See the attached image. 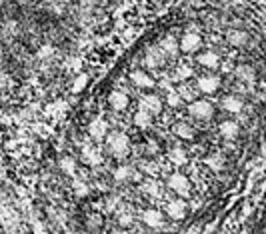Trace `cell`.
I'll return each instance as SVG.
<instances>
[{
  "mask_svg": "<svg viewBox=\"0 0 266 234\" xmlns=\"http://www.w3.org/2000/svg\"><path fill=\"white\" fill-rule=\"evenodd\" d=\"M188 114L196 120H210L214 116V106L208 100H192L188 104Z\"/></svg>",
  "mask_w": 266,
  "mask_h": 234,
  "instance_id": "7a4b0ae2",
  "label": "cell"
},
{
  "mask_svg": "<svg viewBox=\"0 0 266 234\" xmlns=\"http://www.w3.org/2000/svg\"><path fill=\"white\" fill-rule=\"evenodd\" d=\"M88 134L94 140H104L108 134V124L104 118H94L90 124H88Z\"/></svg>",
  "mask_w": 266,
  "mask_h": 234,
  "instance_id": "9c48e42d",
  "label": "cell"
},
{
  "mask_svg": "<svg viewBox=\"0 0 266 234\" xmlns=\"http://www.w3.org/2000/svg\"><path fill=\"white\" fill-rule=\"evenodd\" d=\"M86 84H88V74H84V72L76 74L74 80H72V92H74V94L82 92V90L86 88Z\"/></svg>",
  "mask_w": 266,
  "mask_h": 234,
  "instance_id": "cb8c5ba5",
  "label": "cell"
},
{
  "mask_svg": "<svg viewBox=\"0 0 266 234\" xmlns=\"http://www.w3.org/2000/svg\"><path fill=\"white\" fill-rule=\"evenodd\" d=\"M108 142V150L116 158H126L130 154V138L124 132H112L110 136H106Z\"/></svg>",
  "mask_w": 266,
  "mask_h": 234,
  "instance_id": "6da1fadb",
  "label": "cell"
},
{
  "mask_svg": "<svg viewBox=\"0 0 266 234\" xmlns=\"http://www.w3.org/2000/svg\"><path fill=\"white\" fill-rule=\"evenodd\" d=\"M140 108L148 110L150 114H158L162 110V98L158 94H146L140 100Z\"/></svg>",
  "mask_w": 266,
  "mask_h": 234,
  "instance_id": "8fae6325",
  "label": "cell"
},
{
  "mask_svg": "<svg viewBox=\"0 0 266 234\" xmlns=\"http://www.w3.org/2000/svg\"><path fill=\"white\" fill-rule=\"evenodd\" d=\"M82 162H86L88 166H98V164H102V154H100V150H98V148H94V146L82 148Z\"/></svg>",
  "mask_w": 266,
  "mask_h": 234,
  "instance_id": "9a60e30c",
  "label": "cell"
},
{
  "mask_svg": "<svg viewBox=\"0 0 266 234\" xmlns=\"http://www.w3.org/2000/svg\"><path fill=\"white\" fill-rule=\"evenodd\" d=\"M170 160L174 164L182 166V164H186V152L182 150V148H172V150H170Z\"/></svg>",
  "mask_w": 266,
  "mask_h": 234,
  "instance_id": "4316f807",
  "label": "cell"
},
{
  "mask_svg": "<svg viewBox=\"0 0 266 234\" xmlns=\"http://www.w3.org/2000/svg\"><path fill=\"white\" fill-rule=\"evenodd\" d=\"M198 64L204 66V68L214 70V68H218V64H220V56H218L214 50H204L202 54H198Z\"/></svg>",
  "mask_w": 266,
  "mask_h": 234,
  "instance_id": "5bb4252c",
  "label": "cell"
},
{
  "mask_svg": "<svg viewBox=\"0 0 266 234\" xmlns=\"http://www.w3.org/2000/svg\"><path fill=\"white\" fill-rule=\"evenodd\" d=\"M226 40L230 42L232 46H244L246 42H248V34L244 30H228Z\"/></svg>",
  "mask_w": 266,
  "mask_h": 234,
  "instance_id": "7402d4cb",
  "label": "cell"
},
{
  "mask_svg": "<svg viewBox=\"0 0 266 234\" xmlns=\"http://www.w3.org/2000/svg\"><path fill=\"white\" fill-rule=\"evenodd\" d=\"M220 86V78L216 74H204L196 80V88L200 90L202 94H214Z\"/></svg>",
  "mask_w": 266,
  "mask_h": 234,
  "instance_id": "8992f818",
  "label": "cell"
},
{
  "mask_svg": "<svg viewBox=\"0 0 266 234\" xmlns=\"http://www.w3.org/2000/svg\"><path fill=\"white\" fill-rule=\"evenodd\" d=\"M128 102H130L128 94L122 92V90H112V92H110V96H108L110 108H112V110H118V112H120V110H126Z\"/></svg>",
  "mask_w": 266,
  "mask_h": 234,
  "instance_id": "7c38bea8",
  "label": "cell"
},
{
  "mask_svg": "<svg viewBox=\"0 0 266 234\" xmlns=\"http://www.w3.org/2000/svg\"><path fill=\"white\" fill-rule=\"evenodd\" d=\"M158 46L162 48V52L166 54V58H176V56H178V52H180V44L176 42L174 36H164V38L160 40Z\"/></svg>",
  "mask_w": 266,
  "mask_h": 234,
  "instance_id": "4fadbf2b",
  "label": "cell"
},
{
  "mask_svg": "<svg viewBox=\"0 0 266 234\" xmlns=\"http://www.w3.org/2000/svg\"><path fill=\"white\" fill-rule=\"evenodd\" d=\"M132 220H134V212H132V208H130V206L122 208L120 216H118V224H120V226H130Z\"/></svg>",
  "mask_w": 266,
  "mask_h": 234,
  "instance_id": "484cf974",
  "label": "cell"
},
{
  "mask_svg": "<svg viewBox=\"0 0 266 234\" xmlns=\"http://www.w3.org/2000/svg\"><path fill=\"white\" fill-rule=\"evenodd\" d=\"M178 44H180V52H184V54H194L196 50H200L202 38H200V34H196V32H184Z\"/></svg>",
  "mask_w": 266,
  "mask_h": 234,
  "instance_id": "5b68a950",
  "label": "cell"
},
{
  "mask_svg": "<svg viewBox=\"0 0 266 234\" xmlns=\"http://www.w3.org/2000/svg\"><path fill=\"white\" fill-rule=\"evenodd\" d=\"M72 188H74L76 196H80V198L88 194V186H86V184H84L82 180H74V182H72Z\"/></svg>",
  "mask_w": 266,
  "mask_h": 234,
  "instance_id": "4dcf8cb0",
  "label": "cell"
},
{
  "mask_svg": "<svg viewBox=\"0 0 266 234\" xmlns=\"http://www.w3.org/2000/svg\"><path fill=\"white\" fill-rule=\"evenodd\" d=\"M58 166H60L62 172H66V174H74V170H76V162L70 156H62L60 162H58Z\"/></svg>",
  "mask_w": 266,
  "mask_h": 234,
  "instance_id": "d4e9b609",
  "label": "cell"
},
{
  "mask_svg": "<svg viewBox=\"0 0 266 234\" xmlns=\"http://www.w3.org/2000/svg\"><path fill=\"white\" fill-rule=\"evenodd\" d=\"M238 132H240V126L234 120H224L222 124H220V134H222L224 138H236Z\"/></svg>",
  "mask_w": 266,
  "mask_h": 234,
  "instance_id": "44dd1931",
  "label": "cell"
},
{
  "mask_svg": "<svg viewBox=\"0 0 266 234\" xmlns=\"http://www.w3.org/2000/svg\"><path fill=\"white\" fill-rule=\"evenodd\" d=\"M142 220L150 228H162L164 226V214H162L158 208H148L144 214H142Z\"/></svg>",
  "mask_w": 266,
  "mask_h": 234,
  "instance_id": "30bf717a",
  "label": "cell"
},
{
  "mask_svg": "<svg viewBox=\"0 0 266 234\" xmlns=\"http://www.w3.org/2000/svg\"><path fill=\"white\" fill-rule=\"evenodd\" d=\"M132 122H134V126L136 128H148V126L152 124V114L148 112V110H144V108H140V110H136L134 112V116H132Z\"/></svg>",
  "mask_w": 266,
  "mask_h": 234,
  "instance_id": "ac0fdd59",
  "label": "cell"
},
{
  "mask_svg": "<svg viewBox=\"0 0 266 234\" xmlns=\"http://www.w3.org/2000/svg\"><path fill=\"white\" fill-rule=\"evenodd\" d=\"M166 186L176 194H182L186 196L190 192V180L182 174V172H172L168 178H166Z\"/></svg>",
  "mask_w": 266,
  "mask_h": 234,
  "instance_id": "3957f363",
  "label": "cell"
},
{
  "mask_svg": "<svg viewBox=\"0 0 266 234\" xmlns=\"http://www.w3.org/2000/svg\"><path fill=\"white\" fill-rule=\"evenodd\" d=\"M164 62H166V54L162 52L160 46H150L144 54V64L150 68V70H158L164 66Z\"/></svg>",
  "mask_w": 266,
  "mask_h": 234,
  "instance_id": "277c9868",
  "label": "cell"
},
{
  "mask_svg": "<svg viewBox=\"0 0 266 234\" xmlns=\"http://www.w3.org/2000/svg\"><path fill=\"white\" fill-rule=\"evenodd\" d=\"M190 76H192V68H190L188 64H178V66H176V70H174V80L184 82V80H188Z\"/></svg>",
  "mask_w": 266,
  "mask_h": 234,
  "instance_id": "603a6c76",
  "label": "cell"
},
{
  "mask_svg": "<svg viewBox=\"0 0 266 234\" xmlns=\"http://www.w3.org/2000/svg\"><path fill=\"white\" fill-rule=\"evenodd\" d=\"M178 94L182 96V100H190V102H192L194 96H196V92H194L190 86H186V84H182V86L178 88Z\"/></svg>",
  "mask_w": 266,
  "mask_h": 234,
  "instance_id": "1f68e13d",
  "label": "cell"
},
{
  "mask_svg": "<svg viewBox=\"0 0 266 234\" xmlns=\"http://www.w3.org/2000/svg\"><path fill=\"white\" fill-rule=\"evenodd\" d=\"M166 102H168V106H172V108H178V106L182 104V96L178 94V90L176 92H168V96H166Z\"/></svg>",
  "mask_w": 266,
  "mask_h": 234,
  "instance_id": "f546056e",
  "label": "cell"
},
{
  "mask_svg": "<svg viewBox=\"0 0 266 234\" xmlns=\"http://www.w3.org/2000/svg\"><path fill=\"white\" fill-rule=\"evenodd\" d=\"M136 178V172H134V168L128 166V164H122L114 170V180L116 182H130V180H134Z\"/></svg>",
  "mask_w": 266,
  "mask_h": 234,
  "instance_id": "2e32d148",
  "label": "cell"
},
{
  "mask_svg": "<svg viewBox=\"0 0 266 234\" xmlns=\"http://www.w3.org/2000/svg\"><path fill=\"white\" fill-rule=\"evenodd\" d=\"M166 214H168L172 220H182V218H186V214H188V204H186L184 200H180V198L170 200V202L166 204Z\"/></svg>",
  "mask_w": 266,
  "mask_h": 234,
  "instance_id": "52a82bcc",
  "label": "cell"
},
{
  "mask_svg": "<svg viewBox=\"0 0 266 234\" xmlns=\"http://www.w3.org/2000/svg\"><path fill=\"white\" fill-rule=\"evenodd\" d=\"M140 188H142V192H144V194H148V196H152V198L160 196V192H162V186H160V182H158V180H154V178L144 180V184H142Z\"/></svg>",
  "mask_w": 266,
  "mask_h": 234,
  "instance_id": "ffe728a7",
  "label": "cell"
},
{
  "mask_svg": "<svg viewBox=\"0 0 266 234\" xmlns=\"http://www.w3.org/2000/svg\"><path fill=\"white\" fill-rule=\"evenodd\" d=\"M130 82L134 84V86H138V88H144V90H148V88H154V78L148 74V72H144V70H132L130 72Z\"/></svg>",
  "mask_w": 266,
  "mask_h": 234,
  "instance_id": "ba28073f",
  "label": "cell"
},
{
  "mask_svg": "<svg viewBox=\"0 0 266 234\" xmlns=\"http://www.w3.org/2000/svg\"><path fill=\"white\" fill-rule=\"evenodd\" d=\"M52 54H54V48H52V46H42L40 52H38L40 58H44V56H52Z\"/></svg>",
  "mask_w": 266,
  "mask_h": 234,
  "instance_id": "d6a6232c",
  "label": "cell"
},
{
  "mask_svg": "<svg viewBox=\"0 0 266 234\" xmlns=\"http://www.w3.org/2000/svg\"><path fill=\"white\" fill-rule=\"evenodd\" d=\"M172 132L178 136V138H182V140H192L194 138V128H192L188 122H176L172 126Z\"/></svg>",
  "mask_w": 266,
  "mask_h": 234,
  "instance_id": "e0dca14e",
  "label": "cell"
},
{
  "mask_svg": "<svg viewBox=\"0 0 266 234\" xmlns=\"http://www.w3.org/2000/svg\"><path fill=\"white\" fill-rule=\"evenodd\" d=\"M242 106H244V102H242V98L238 96H226L222 98V108L230 114H238L242 110Z\"/></svg>",
  "mask_w": 266,
  "mask_h": 234,
  "instance_id": "d6986e66",
  "label": "cell"
},
{
  "mask_svg": "<svg viewBox=\"0 0 266 234\" xmlns=\"http://www.w3.org/2000/svg\"><path fill=\"white\" fill-rule=\"evenodd\" d=\"M88 224H90L92 228H98L102 224V220H100V216H90V218H88Z\"/></svg>",
  "mask_w": 266,
  "mask_h": 234,
  "instance_id": "836d02e7",
  "label": "cell"
},
{
  "mask_svg": "<svg viewBox=\"0 0 266 234\" xmlns=\"http://www.w3.org/2000/svg\"><path fill=\"white\" fill-rule=\"evenodd\" d=\"M236 76L240 80H254V70L250 66H238L236 68Z\"/></svg>",
  "mask_w": 266,
  "mask_h": 234,
  "instance_id": "f1b7e54d",
  "label": "cell"
},
{
  "mask_svg": "<svg viewBox=\"0 0 266 234\" xmlns=\"http://www.w3.org/2000/svg\"><path fill=\"white\" fill-rule=\"evenodd\" d=\"M206 164L212 168V170H222L224 168V158L220 156V154H210L206 158Z\"/></svg>",
  "mask_w": 266,
  "mask_h": 234,
  "instance_id": "83f0119b",
  "label": "cell"
}]
</instances>
